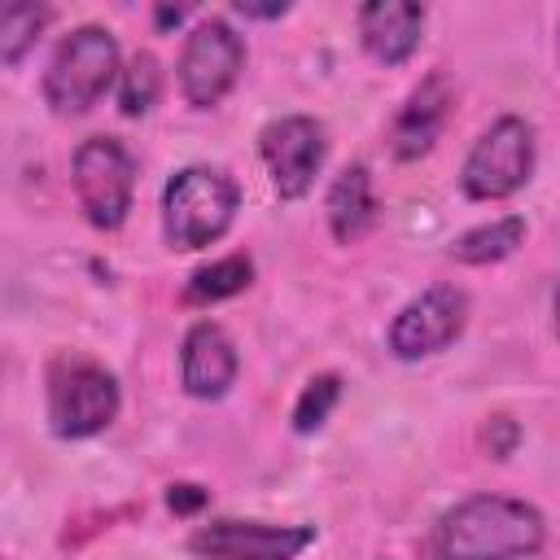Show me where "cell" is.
<instances>
[{"label": "cell", "instance_id": "277c9868", "mask_svg": "<svg viewBox=\"0 0 560 560\" xmlns=\"http://www.w3.org/2000/svg\"><path fill=\"white\" fill-rule=\"evenodd\" d=\"M534 171V127L525 118H499L468 153L464 162V192L472 201H499L512 197Z\"/></svg>", "mask_w": 560, "mask_h": 560}, {"label": "cell", "instance_id": "44dd1931", "mask_svg": "<svg viewBox=\"0 0 560 560\" xmlns=\"http://www.w3.org/2000/svg\"><path fill=\"white\" fill-rule=\"evenodd\" d=\"M490 424L499 429V438H486V442H490V451L503 459V455L512 451V442H516V424H512V420H503V416H499V420H490Z\"/></svg>", "mask_w": 560, "mask_h": 560}, {"label": "cell", "instance_id": "8fae6325", "mask_svg": "<svg viewBox=\"0 0 560 560\" xmlns=\"http://www.w3.org/2000/svg\"><path fill=\"white\" fill-rule=\"evenodd\" d=\"M420 31H424V9L411 0H372L359 9V39L385 66L407 61L420 44Z\"/></svg>", "mask_w": 560, "mask_h": 560}, {"label": "cell", "instance_id": "5b68a950", "mask_svg": "<svg viewBox=\"0 0 560 560\" xmlns=\"http://www.w3.org/2000/svg\"><path fill=\"white\" fill-rule=\"evenodd\" d=\"M131 188H136V166L118 140L92 136L74 149V192L96 228H118L127 219Z\"/></svg>", "mask_w": 560, "mask_h": 560}, {"label": "cell", "instance_id": "9a60e30c", "mask_svg": "<svg viewBox=\"0 0 560 560\" xmlns=\"http://www.w3.org/2000/svg\"><path fill=\"white\" fill-rule=\"evenodd\" d=\"M521 241H525V219L508 214V219H494V223H486V228L464 232V236L451 245V258L481 267V262H499V258H508Z\"/></svg>", "mask_w": 560, "mask_h": 560}, {"label": "cell", "instance_id": "ba28073f", "mask_svg": "<svg viewBox=\"0 0 560 560\" xmlns=\"http://www.w3.org/2000/svg\"><path fill=\"white\" fill-rule=\"evenodd\" d=\"M464 315H468V298L455 284H433L420 298H411L394 324H389V350L398 359H424L446 350L459 332H464Z\"/></svg>", "mask_w": 560, "mask_h": 560}, {"label": "cell", "instance_id": "8992f818", "mask_svg": "<svg viewBox=\"0 0 560 560\" xmlns=\"http://www.w3.org/2000/svg\"><path fill=\"white\" fill-rule=\"evenodd\" d=\"M118 411V385L96 363H66L48 385V420L57 438H92Z\"/></svg>", "mask_w": 560, "mask_h": 560}, {"label": "cell", "instance_id": "e0dca14e", "mask_svg": "<svg viewBox=\"0 0 560 560\" xmlns=\"http://www.w3.org/2000/svg\"><path fill=\"white\" fill-rule=\"evenodd\" d=\"M44 22H48V9H39V4H9L4 18H0V61L18 66L22 52L35 44Z\"/></svg>", "mask_w": 560, "mask_h": 560}, {"label": "cell", "instance_id": "ac0fdd59", "mask_svg": "<svg viewBox=\"0 0 560 560\" xmlns=\"http://www.w3.org/2000/svg\"><path fill=\"white\" fill-rule=\"evenodd\" d=\"M158 88H162V70L149 52H136L131 66L122 70V88H118V105L122 114H149V105L158 101Z\"/></svg>", "mask_w": 560, "mask_h": 560}, {"label": "cell", "instance_id": "603a6c76", "mask_svg": "<svg viewBox=\"0 0 560 560\" xmlns=\"http://www.w3.org/2000/svg\"><path fill=\"white\" fill-rule=\"evenodd\" d=\"M184 13H188V9L179 4V9H158L153 18H158V26H175V22H184Z\"/></svg>", "mask_w": 560, "mask_h": 560}, {"label": "cell", "instance_id": "ffe728a7", "mask_svg": "<svg viewBox=\"0 0 560 560\" xmlns=\"http://www.w3.org/2000/svg\"><path fill=\"white\" fill-rule=\"evenodd\" d=\"M166 503H171V512H197V508L206 503V490H201V486H188V481H179V486H171Z\"/></svg>", "mask_w": 560, "mask_h": 560}, {"label": "cell", "instance_id": "d6986e66", "mask_svg": "<svg viewBox=\"0 0 560 560\" xmlns=\"http://www.w3.org/2000/svg\"><path fill=\"white\" fill-rule=\"evenodd\" d=\"M337 398H341V381H337V376H315V381L302 389L298 407H293V429H298V433H315V429L328 420V411L337 407Z\"/></svg>", "mask_w": 560, "mask_h": 560}, {"label": "cell", "instance_id": "3957f363", "mask_svg": "<svg viewBox=\"0 0 560 560\" xmlns=\"http://www.w3.org/2000/svg\"><path fill=\"white\" fill-rule=\"evenodd\" d=\"M114 74H118L114 35L105 26H79L52 52V66L44 74V96L57 114H83L105 96Z\"/></svg>", "mask_w": 560, "mask_h": 560}, {"label": "cell", "instance_id": "9c48e42d", "mask_svg": "<svg viewBox=\"0 0 560 560\" xmlns=\"http://www.w3.org/2000/svg\"><path fill=\"white\" fill-rule=\"evenodd\" d=\"M258 149H262V162L271 171V184L284 201L302 197L311 184H315V171L324 166V127L306 114H289V118H276L262 127L258 136Z\"/></svg>", "mask_w": 560, "mask_h": 560}, {"label": "cell", "instance_id": "6da1fadb", "mask_svg": "<svg viewBox=\"0 0 560 560\" xmlns=\"http://www.w3.org/2000/svg\"><path fill=\"white\" fill-rule=\"evenodd\" d=\"M547 538L538 508L503 494H472L455 503L433 529L438 560H521Z\"/></svg>", "mask_w": 560, "mask_h": 560}, {"label": "cell", "instance_id": "7c38bea8", "mask_svg": "<svg viewBox=\"0 0 560 560\" xmlns=\"http://www.w3.org/2000/svg\"><path fill=\"white\" fill-rule=\"evenodd\" d=\"M184 389L192 398H223L228 385L236 381V350L219 324H192L184 337V359H179Z\"/></svg>", "mask_w": 560, "mask_h": 560}, {"label": "cell", "instance_id": "30bf717a", "mask_svg": "<svg viewBox=\"0 0 560 560\" xmlns=\"http://www.w3.org/2000/svg\"><path fill=\"white\" fill-rule=\"evenodd\" d=\"M315 538L311 525H267V521H210L188 547L201 560H293Z\"/></svg>", "mask_w": 560, "mask_h": 560}, {"label": "cell", "instance_id": "7a4b0ae2", "mask_svg": "<svg viewBox=\"0 0 560 560\" xmlns=\"http://www.w3.org/2000/svg\"><path fill=\"white\" fill-rule=\"evenodd\" d=\"M241 206V188L228 171L219 166H184L171 175L166 197H162V223L166 241L175 249H201L219 241Z\"/></svg>", "mask_w": 560, "mask_h": 560}, {"label": "cell", "instance_id": "5bb4252c", "mask_svg": "<svg viewBox=\"0 0 560 560\" xmlns=\"http://www.w3.org/2000/svg\"><path fill=\"white\" fill-rule=\"evenodd\" d=\"M376 219V197H372V179H368V166L354 162L346 166L332 188H328V223H332V236L341 245L359 241Z\"/></svg>", "mask_w": 560, "mask_h": 560}, {"label": "cell", "instance_id": "cb8c5ba5", "mask_svg": "<svg viewBox=\"0 0 560 560\" xmlns=\"http://www.w3.org/2000/svg\"><path fill=\"white\" fill-rule=\"evenodd\" d=\"M556 328H560V289H556Z\"/></svg>", "mask_w": 560, "mask_h": 560}, {"label": "cell", "instance_id": "7402d4cb", "mask_svg": "<svg viewBox=\"0 0 560 560\" xmlns=\"http://www.w3.org/2000/svg\"><path fill=\"white\" fill-rule=\"evenodd\" d=\"M289 4H245V0H236V13H245V18H280Z\"/></svg>", "mask_w": 560, "mask_h": 560}, {"label": "cell", "instance_id": "4fadbf2b", "mask_svg": "<svg viewBox=\"0 0 560 560\" xmlns=\"http://www.w3.org/2000/svg\"><path fill=\"white\" fill-rule=\"evenodd\" d=\"M446 109H451V88L442 74H429L402 105V114L394 118V131H389V144L398 158H420L429 153V144L438 140L442 122H446Z\"/></svg>", "mask_w": 560, "mask_h": 560}, {"label": "cell", "instance_id": "52a82bcc", "mask_svg": "<svg viewBox=\"0 0 560 560\" xmlns=\"http://www.w3.org/2000/svg\"><path fill=\"white\" fill-rule=\"evenodd\" d=\"M241 61H245V44L223 18L197 22L179 52V88H184L188 105H201V109L214 105L236 83Z\"/></svg>", "mask_w": 560, "mask_h": 560}, {"label": "cell", "instance_id": "2e32d148", "mask_svg": "<svg viewBox=\"0 0 560 560\" xmlns=\"http://www.w3.org/2000/svg\"><path fill=\"white\" fill-rule=\"evenodd\" d=\"M249 280H254V262H249L245 254H228V258H219V262L192 271L184 298H188V302H223V298L241 293Z\"/></svg>", "mask_w": 560, "mask_h": 560}]
</instances>
